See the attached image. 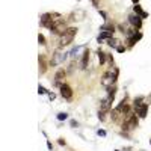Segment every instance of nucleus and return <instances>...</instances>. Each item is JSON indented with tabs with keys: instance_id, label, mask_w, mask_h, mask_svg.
Here are the masks:
<instances>
[{
	"instance_id": "f8f14e48",
	"label": "nucleus",
	"mask_w": 151,
	"mask_h": 151,
	"mask_svg": "<svg viewBox=\"0 0 151 151\" xmlns=\"http://www.w3.org/2000/svg\"><path fill=\"white\" fill-rule=\"evenodd\" d=\"M65 76H67V71L65 70H58L56 74H55V85H59V82L62 79H65ZM60 86V85H59Z\"/></svg>"
},
{
	"instance_id": "cd10ccee",
	"label": "nucleus",
	"mask_w": 151,
	"mask_h": 151,
	"mask_svg": "<svg viewBox=\"0 0 151 151\" xmlns=\"http://www.w3.org/2000/svg\"><path fill=\"white\" fill-rule=\"evenodd\" d=\"M132 2H133L134 5H137V2H139V0H132Z\"/></svg>"
},
{
	"instance_id": "9b49d317",
	"label": "nucleus",
	"mask_w": 151,
	"mask_h": 151,
	"mask_svg": "<svg viewBox=\"0 0 151 151\" xmlns=\"http://www.w3.org/2000/svg\"><path fill=\"white\" fill-rule=\"evenodd\" d=\"M147 113H148V104H147V103H144L141 107L136 109V115L139 116V118H145Z\"/></svg>"
},
{
	"instance_id": "4be33fe9",
	"label": "nucleus",
	"mask_w": 151,
	"mask_h": 151,
	"mask_svg": "<svg viewBox=\"0 0 151 151\" xmlns=\"http://www.w3.org/2000/svg\"><path fill=\"white\" fill-rule=\"evenodd\" d=\"M38 92H40V94L42 95V94H45V92H47V89H45L44 86H41V85H40V86H38Z\"/></svg>"
},
{
	"instance_id": "f257e3e1",
	"label": "nucleus",
	"mask_w": 151,
	"mask_h": 151,
	"mask_svg": "<svg viewBox=\"0 0 151 151\" xmlns=\"http://www.w3.org/2000/svg\"><path fill=\"white\" fill-rule=\"evenodd\" d=\"M76 35H77V27H68L62 35H59V44H58V47L62 48L65 45H70L73 42Z\"/></svg>"
},
{
	"instance_id": "b1692460",
	"label": "nucleus",
	"mask_w": 151,
	"mask_h": 151,
	"mask_svg": "<svg viewBox=\"0 0 151 151\" xmlns=\"http://www.w3.org/2000/svg\"><path fill=\"white\" fill-rule=\"evenodd\" d=\"M107 60H109V65L113 67V58H112V55H107Z\"/></svg>"
},
{
	"instance_id": "0eeeda50",
	"label": "nucleus",
	"mask_w": 151,
	"mask_h": 151,
	"mask_svg": "<svg viewBox=\"0 0 151 151\" xmlns=\"http://www.w3.org/2000/svg\"><path fill=\"white\" fill-rule=\"evenodd\" d=\"M89 58H91V52L86 48L85 52H83L82 60H80V68H82V70H86V68H88V64H89Z\"/></svg>"
},
{
	"instance_id": "393cba45",
	"label": "nucleus",
	"mask_w": 151,
	"mask_h": 151,
	"mask_svg": "<svg viewBox=\"0 0 151 151\" xmlns=\"http://www.w3.org/2000/svg\"><path fill=\"white\" fill-rule=\"evenodd\" d=\"M76 65H77L76 62H71V65H70V70H68V73H70V71H73V70L76 68Z\"/></svg>"
},
{
	"instance_id": "a878e982",
	"label": "nucleus",
	"mask_w": 151,
	"mask_h": 151,
	"mask_svg": "<svg viewBox=\"0 0 151 151\" xmlns=\"http://www.w3.org/2000/svg\"><path fill=\"white\" fill-rule=\"evenodd\" d=\"M97 133H98V136H106V132L104 130H98Z\"/></svg>"
},
{
	"instance_id": "20e7f679",
	"label": "nucleus",
	"mask_w": 151,
	"mask_h": 151,
	"mask_svg": "<svg viewBox=\"0 0 151 151\" xmlns=\"http://www.w3.org/2000/svg\"><path fill=\"white\" fill-rule=\"evenodd\" d=\"M137 127V115L133 113V115L129 116V119H125V122L122 124V129L124 130H133Z\"/></svg>"
},
{
	"instance_id": "a211bd4d",
	"label": "nucleus",
	"mask_w": 151,
	"mask_h": 151,
	"mask_svg": "<svg viewBox=\"0 0 151 151\" xmlns=\"http://www.w3.org/2000/svg\"><path fill=\"white\" fill-rule=\"evenodd\" d=\"M101 30H103V32H110V33H113V32H115V26H113V24H104V26L101 27Z\"/></svg>"
},
{
	"instance_id": "4468645a",
	"label": "nucleus",
	"mask_w": 151,
	"mask_h": 151,
	"mask_svg": "<svg viewBox=\"0 0 151 151\" xmlns=\"http://www.w3.org/2000/svg\"><path fill=\"white\" fill-rule=\"evenodd\" d=\"M134 12H136V14L139 15L141 18H147V17H148V14H147V12H144V11H142V8H141L139 5H136V6H134Z\"/></svg>"
},
{
	"instance_id": "dca6fc26",
	"label": "nucleus",
	"mask_w": 151,
	"mask_h": 151,
	"mask_svg": "<svg viewBox=\"0 0 151 151\" xmlns=\"http://www.w3.org/2000/svg\"><path fill=\"white\" fill-rule=\"evenodd\" d=\"M40 71H41L42 74L47 71V64H45V59H44V56H40Z\"/></svg>"
},
{
	"instance_id": "aec40b11",
	"label": "nucleus",
	"mask_w": 151,
	"mask_h": 151,
	"mask_svg": "<svg viewBox=\"0 0 151 151\" xmlns=\"http://www.w3.org/2000/svg\"><path fill=\"white\" fill-rule=\"evenodd\" d=\"M107 44H109L110 47H115V48L118 47V41H116V40H113V38H110V40L107 41Z\"/></svg>"
},
{
	"instance_id": "6e6552de",
	"label": "nucleus",
	"mask_w": 151,
	"mask_h": 151,
	"mask_svg": "<svg viewBox=\"0 0 151 151\" xmlns=\"http://www.w3.org/2000/svg\"><path fill=\"white\" fill-rule=\"evenodd\" d=\"M141 38H142V33H141L139 30H134L132 35H129V45H130V47H133L137 41L141 40Z\"/></svg>"
},
{
	"instance_id": "ddd939ff",
	"label": "nucleus",
	"mask_w": 151,
	"mask_h": 151,
	"mask_svg": "<svg viewBox=\"0 0 151 151\" xmlns=\"http://www.w3.org/2000/svg\"><path fill=\"white\" fill-rule=\"evenodd\" d=\"M97 55H98V59H100V64L104 65L106 64V59H107V53H104L103 50H98Z\"/></svg>"
},
{
	"instance_id": "7ed1b4c3",
	"label": "nucleus",
	"mask_w": 151,
	"mask_h": 151,
	"mask_svg": "<svg viewBox=\"0 0 151 151\" xmlns=\"http://www.w3.org/2000/svg\"><path fill=\"white\" fill-rule=\"evenodd\" d=\"M68 56H70V53H59V52H56V53H53V56H52L50 65H52V67H56V65L62 64V62H64Z\"/></svg>"
},
{
	"instance_id": "5701e85b",
	"label": "nucleus",
	"mask_w": 151,
	"mask_h": 151,
	"mask_svg": "<svg viewBox=\"0 0 151 151\" xmlns=\"http://www.w3.org/2000/svg\"><path fill=\"white\" fill-rule=\"evenodd\" d=\"M98 119L100 121H104V112H101V110L98 112Z\"/></svg>"
},
{
	"instance_id": "39448f33",
	"label": "nucleus",
	"mask_w": 151,
	"mask_h": 151,
	"mask_svg": "<svg viewBox=\"0 0 151 151\" xmlns=\"http://www.w3.org/2000/svg\"><path fill=\"white\" fill-rule=\"evenodd\" d=\"M129 23L132 24L134 29H141V27H142V18L137 15V14H132V15H129Z\"/></svg>"
},
{
	"instance_id": "f03ea898",
	"label": "nucleus",
	"mask_w": 151,
	"mask_h": 151,
	"mask_svg": "<svg viewBox=\"0 0 151 151\" xmlns=\"http://www.w3.org/2000/svg\"><path fill=\"white\" fill-rule=\"evenodd\" d=\"M67 29H68V23H67V20H64V18H59V20L56 21V24H55V27L52 29V33L62 35V33H64Z\"/></svg>"
},
{
	"instance_id": "423d86ee",
	"label": "nucleus",
	"mask_w": 151,
	"mask_h": 151,
	"mask_svg": "<svg viewBox=\"0 0 151 151\" xmlns=\"http://www.w3.org/2000/svg\"><path fill=\"white\" fill-rule=\"evenodd\" d=\"M59 89H60V95L64 97L65 100H71V97H73V89H71L68 85L62 83V85L59 86Z\"/></svg>"
},
{
	"instance_id": "bb28decb",
	"label": "nucleus",
	"mask_w": 151,
	"mask_h": 151,
	"mask_svg": "<svg viewBox=\"0 0 151 151\" xmlns=\"http://www.w3.org/2000/svg\"><path fill=\"white\" fill-rule=\"evenodd\" d=\"M116 50H118V52H119V53H122V52H124V50H125V48H124V47H121V45H118V47H116Z\"/></svg>"
},
{
	"instance_id": "1a4fd4ad",
	"label": "nucleus",
	"mask_w": 151,
	"mask_h": 151,
	"mask_svg": "<svg viewBox=\"0 0 151 151\" xmlns=\"http://www.w3.org/2000/svg\"><path fill=\"white\" fill-rule=\"evenodd\" d=\"M109 82L115 83V80H113V70H112V71H106V73L103 74V77H101V83H103L104 86H107Z\"/></svg>"
},
{
	"instance_id": "6ab92c4d",
	"label": "nucleus",
	"mask_w": 151,
	"mask_h": 151,
	"mask_svg": "<svg viewBox=\"0 0 151 151\" xmlns=\"http://www.w3.org/2000/svg\"><path fill=\"white\" fill-rule=\"evenodd\" d=\"M67 118H68V115H67L65 112H60V113H58V119H59V121H65Z\"/></svg>"
},
{
	"instance_id": "2eb2a0df",
	"label": "nucleus",
	"mask_w": 151,
	"mask_h": 151,
	"mask_svg": "<svg viewBox=\"0 0 151 151\" xmlns=\"http://www.w3.org/2000/svg\"><path fill=\"white\" fill-rule=\"evenodd\" d=\"M110 106H112V103L109 101V100L106 98V100H103V101H101V112H109V109H110Z\"/></svg>"
},
{
	"instance_id": "9d476101",
	"label": "nucleus",
	"mask_w": 151,
	"mask_h": 151,
	"mask_svg": "<svg viewBox=\"0 0 151 151\" xmlns=\"http://www.w3.org/2000/svg\"><path fill=\"white\" fill-rule=\"evenodd\" d=\"M115 94H116V85L112 83L110 86H107V100L112 103L113 98H115Z\"/></svg>"
},
{
	"instance_id": "f3484780",
	"label": "nucleus",
	"mask_w": 151,
	"mask_h": 151,
	"mask_svg": "<svg viewBox=\"0 0 151 151\" xmlns=\"http://www.w3.org/2000/svg\"><path fill=\"white\" fill-rule=\"evenodd\" d=\"M133 104H134L136 109H137V107H141V106L144 104V97H136V98L133 100Z\"/></svg>"
},
{
	"instance_id": "412c9836",
	"label": "nucleus",
	"mask_w": 151,
	"mask_h": 151,
	"mask_svg": "<svg viewBox=\"0 0 151 151\" xmlns=\"http://www.w3.org/2000/svg\"><path fill=\"white\" fill-rule=\"evenodd\" d=\"M38 41H40V44H41V45H44V44H45V38L40 33V35H38Z\"/></svg>"
}]
</instances>
